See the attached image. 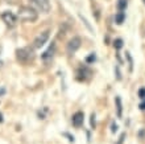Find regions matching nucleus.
I'll list each match as a JSON object with an SVG mask.
<instances>
[{"label": "nucleus", "instance_id": "f03ea898", "mask_svg": "<svg viewBox=\"0 0 145 144\" xmlns=\"http://www.w3.org/2000/svg\"><path fill=\"white\" fill-rule=\"evenodd\" d=\"M16 58L20 64L27 65L29 62L35 60V50H33V46H25V48H20V49L16 50Z\"/></svg>", "mask_w": 145, "mask_h": 144}, {"label": "nucleus", "instance_id": "412c9836", "mask_svg": "<svg viewBox=\"0 0 145 144\" xmlns=\"http://www.w3.org/2000/svg\"><path fill=\"white\" fill-rule=\"evenodd\" d=\"M138 107H140V110H145V99H144V102L142 103H140V106Z\"/></svg>", "mask_w": 145, "mask_h": 144}, {"label": "nucleus", "instance_id": "f3484780", "mask_svg": "<svg viewBox=\"0 0 145 144\" xmlns=\"http://www.w3.org/2000/svg\"><path fill=\"white\" fill-rule=\"evenodd\" d=\"M124 139H125V132H124V133H121V135H120V137H119V140H118V143H116V144H123V141H124Z\"/></svg>", "mask_w": 145, "mask_h": 144}, {"label": "nucleus", "instance_id": "5701e85b", "mask_svg": "<svg viewBox=\"0 0 145 144\" xmlns=\"http://www.w3.org/2000/svg\"><path fill=\"white\" fill-rule=\"evenodd\" d=\"M4 93H5V90H4V89H1V90H0V95L4 94Z\"/></svg>", "mask_w": 145, "mask_h": 144}, {"label": "nucleus", "instance_id": "dca6fc26", "mask_svg": "<svg viewBox=\"0 0 145 144\" xmlns=\"http://www.w3.org/2000/svg\"><path fill=\"white\" fill-rule=\"evenodd\" d=\"M90 123H91V128L94 130L95 128V115L91 114V120H90Z\"/></svg>", "mask_w": 145, "mask_h": 144}, {"label": "nucleus", "instance_id": "0eeeda50", "mask_svg": "<svg viewBox=\"0 0 145 144\" xmlns=\"http://www.w3.org/2000/svg\"><path fill=\"white\" fill-rule=\"evenodd\" d=\"M83 122H84V114L82 112V111H78V112H75V114L72 115L71 123H72V126H74L75 128L82 127V126H83Z\"/></svg>", "mask_w": 145, "mask_h": 144}, {"label": "nucleus", "instance_id": "f8f14e48", "mask_svg": "<svg viewBox=\"0 0 145 144\" xmlns=\"http://www.w3.org/2000/svg\"><path fill=\"white\" fill-rule=\"evenodd\" d=\"M114 48L115 49H121L123 48V40L121 38H116V40H115L114 41Z\"/></svg>", "mask_w": 145, "mask_h": 144}, {"label": "nucleus", "instance_id": "ddd939ff", "mask_svg": "<svg viewBox=\"0 0 145 144\" xmlns=\"http://www.w3.org/2000/svg\"><path fill=\"white\" fill-rule=\"evenodd\" d=\"M95 61H96L95 53H91L90 56H87V57H86V62H87V64H92V62H95Z\"/></svg>", "mask_w": 145, "mask_h": 144}, {"label": "nucleus", "instance_id": "39448f33", "mask_svg": "<svg viewBox=\"0 0 145 144\" xmlns=\"http://www.w3.org/2000/svg\"><path fill=\"white\" fill-rule=\"evenodd\" d=\"M80 44H82V40H80V37H72L71 40L67 42V46H66L67 53H69V54L75 53L76 50L80 48Z\"/></svg>", "mask_w": 145, "mask_h": 144}, {"label": "nucleus", "instance_id": "1a4fd4ad", "mask_svg": "<svg viewBox=\"0 0 145 144\" xmlns=\"http://www.w3.org/2000/svg\"><path fill=\"white\" fill-rule=\"evenodd\" d=\"M124 20H125V13L123 11H119L118 13L115 15V21H116V24H123Z\"/></svg>", "mask_w": 145, "mask_h": 144}, {"label": "nucleus", "instance_id": "f257e3e1", "mask_svg": "<svg viewBox=\"0 0 145 144\" xmlns=\"http://www.w3.org/2000/svg\"><path fill=\"white\" fill-rule=\"evenodd\" d=\"M17 19L20 21H23V23H35L36 20L38 19V13L35 8L23 5L17 11Z\"/></svg>", "mask_w": 145, "mask_h": 144}, {"label": "nucleus", "instance_id": "6e6552de", "mask_svg": "<svg viewBox=\"0 0 145 144\" xmlns=\"http://www.w3.org/2000/svg\"><path fill=\"white\" fill-rule=\"evenodd\" d=\"M54 50H56V45H54V42H53V45L50 46L49 49H48L45 53L42 54V60L46 61V60H49V58H52V57H53V54H54Z\"/></svg>", "mask_w": 145, "mask_h": 144}, {"label": "nucleus", "instance_id": "423d86ee", "mask_svg": "<svg viewBox=\"0 0 145 144\" xmlns=\"http://www.w3.org/2000/svg\"><path fill=\"white\" fill-rule=\"evenodd\" d=\"M31 1L33 3L35 7H37L38 9L41 12H44V13H48V12L50 11V8H52L49 0H31Z\"/></svg>", "mask_w": 145, "mask_h": 144}, {"label": "nucleus", "instance_id": "4468645a", "mask_svg": "<svg viewBox=\"0 0 145 144\" xmlns=\"http://www.w3.org/2000/svg\"><path fill=\"white\" fill-rule=\"evenodd\" d=\"M138 97L141 99H145V87H141V89L138 90Z\"/></svg>", "mask_w": 145, "mask_h": 144}, {"label": "nucleus", "instance_id": "b1692460", "mask_svg": "<svg viewBox=\"0 0 145 144\" xmlns=\"http://www.w3.org/2000/svg\"><path fill=\"white\" fill-rule=\"evenodd\" d=\"M0 123H3V115L0 114Z\"/></svg>", "mask_w": 145, "mask_h": 144}, {"label": "nucleus", "instance_id": "4be33fe9", "mask_svg": "<svg viewBox=\"0 0 145 144\" xmlns=\"http://www.w3.org/2000/svg\"><path fill=\"white\" fill-rule=\"evenodd\" d=\"M138 135H140V137H141V139H142V137L145 136V130H142V131H140V133H138Z\"/></svg>", "mask_w": 145, "mask_h": 144}, {"label": "nucleus", "instance_id": "20e7f679", "mask_svg": "<svg viewBox=\"0 0 145 144\" xmlns=\"http://www.w3.org/2000/svg\"><path fill=\"white\" fill-rule=\"evenodd\" d=\"M1 20H3L4 23H5V25L9 28H13L17 24V15H15V13H12V12L9 11H4L3 13H1Z\"/></svg>", "mask_w": 145, "mask_h": 144}, {"label": "nucleus", "instance_id": "aec40b11", "mask_svg": "<svg viewBox=\"0 0 145 144\" xmlns=\"http://www.w3.org/2000/svg\"><path fill=\"white\" fill-rule=\"evenodd\" d=\"M115 70H116V77H118V80H120V78H121V76H120V70H119L118 66L115 68Z\"/></svg>", "mask_w": 145, "mask_h": 144}, {"label": "nucleus", "instance_id": "9b49d317", "mask_svg": "<svg viewBox=\"0 0 145 144\" xmlns=\"http://www.w3.org/2000/svg\"><path fill=\"white\" fill-rule=\"evenodd\" d=\"M127 0H119V3H118V9L119 11H124L127 8Z\"/></svg>", "mask_w": 145, "mask_h": 144}, {"label": "nucleus", "instance_id": "6ab92c4d", "mask_svg": "<svg viewBox=\"0 0 145 144\" xmlns=\"http://www.w3.org/2000/svg\"><path fill=\"white\" fill-rule=\"evenodd\" d=\"M63 135H65L66 137H69V141H70V143H74V136H71V135H70V133H67V132H65Z\"/></svg>", "mask_w": 145, "mask_h": 144}, {"label": "nucleus", "instance_id": "2eb2a0df", "mask_svg": "<svg viewBox=\"0 0 145 144\" xmlns=\"http://www.w3.org/2000/svg\"><path fill=\"white\" fill-rule=\"evenodd\" d=\"M127 54V58H128V62H129V70L132 72V69H133V62H132V58H131L129 53H125Z\"/></svg>", "mask_w": 145, "mask_h": 144}, {"label": "nucleus", "instance_id": "7ed1b4c3", "mask_svg": "<svg viewBox=\"0 0 145 144\" xmlns=\"http://www.w3.org/2000/svg\"><path fill=\"white\" fill-rule=\"evenodd\" d=\"M49 36H50V30L46 29L44 30V32H41V33L38 34L37 37L33 40V49H40V48H42V46L46 44V41L49 40Z\"/></svg>", "mask_w": 145, "mask_h": 144}, {"label": "nucleus", "instance_id": "9d476101", "mask_svg": "<svg viewBox=\"0 0 145 144\" xmlns=\"http://www.w3.org/2000/svg\"><path fill=\"white\" fill-rule=\"evenodd\" d=\"M115 102H116V108H118V116L121 118V114H123V105H121V99L116 97L115 98Z\"/></svg>", "mask_w": 145, "mask_h": 144}, {"label": "nucleus", "instance_id": "a211bd4d", "mask_svg": "<svg viewBox=\"0 0 145 144\" xmlns=\"http://www.w3.org/2000/svg\"><path fill=\"white\" fill-rule=\"evenodd\" d=\"M118 131V124L116 123H112L111 124V132H116Z\"/></svg>", "mask_w": 145, "mask_h": 144}]
</instances>
